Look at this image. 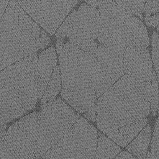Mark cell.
Here are the masks:
<instances>
[{"label":"cell","mask_w":159,"mask_h":159,"mask_svg":"<svg viewBox=\"0 0 159 159\" xmlns=\"http://www.w3.org/2000/svg\"><path fill=\"white\" fill-rule=\"evenodd\" d=\"M151 82L125 75L96 101L98 129L104 134L147 119Z\"/></svg>","instance_id":"6da1fadb"},{"label":"cell","mask_w":159,"mask_h":159,"mask_svg":"<svg viewBox=\"0 0 159 159\" xmlns=\"http://www.w3.org/2000/svg\"><path fill=\"white\" fill-rule=\"evenodd\" d=\"M50 42L18 2L11 1L0 21V71L46 48Z\"/></svg>","instance_id":"7a4b0ae2"},{"label":"cell","mask_w":159,"mask_h":159,"mask_svg":"<svg viewBox=\"0 0 159 159\" xmlns=\"http://www.w3.org/2000/svg\"><path fill=\"white\" fill-rule=\"evenodd\" d=\"M59 62L62 98L77 111L85 113L96 103V58L68 42Z\"/></svg>","instance_id":"3957f363"},{"label":"cell","mask_w":159,"mask_h":159,"mask_svg":"<svg viewBox=\"0 0 159 159\" xmlns=\"http://www.w3.org/2000/svg\"><path fill=\"white\" fill-rule=\"evenodd\" d=\"M99 13L98 39L102 45L125 48L148 46V34L144 23L115 1H101Z\"/></svg>","instance_id":"277c9868"},{"label":"cell","mask_w":159,"mask_h":159,"mask_svg":"<svg viewBox=\"0 0 159 159\" xmlns=\"http://www.w3.org/2000/svg\"><path fill=\"white\" fill-rule=\"evenodd\" d=\"M36 55L28 66L0 89V127L33 109L38 100Z\"/></svg>","instance_id":"5b68a950"},{"label":"cell","mask_w":159,"mask_h":159,"mask_svg":"<svg viewBox=\"0 0 159 159\" xmlns=\"http://www.w3.org/2000/svg\"><path fill=\"white\" fill-rule=\"evenodd\" d=\"M37 119L35 159H45L49 150L66 135L80 117L79 113L60 98L43 104Z\"/></svg>","instance_id":"8992f818"},{"label":"cell","mask_w":159,"mask_h":159,"mask_svg":"<svg viewBox=\"0 0 159 159\" xmlns=\"http://www.w3.org/2000/svg\"><path fill=\"white\" fill-rule=\"evenodd\" d=\"M98 131L80 116L45 159H96Z\"/></svg>","instance_id":"52a82bcc"},{"label":"cell","mask_w":159,"mask_h":159,"mask_svg":"<svg viewBox=\"0 0 159 159\" xmlns=\"http://www.w3.org/2000/svg\"><path fill=\"white\" fill-rule=\"evenodd\" d=\"M38 112L24 116L10 126L0 151V159H35Z\"/></svg>","instance_id":"ba28073f"},{"label":"cell","mask_w":159,"mask_h":159,"mask_svg":"<svg viewBox=\"0 0 159 159\" xmlns=\"http://www.w3.org/2000/svg\"><path fill=\"white\" fill-rule=\"evenodd\" d=\"M101 21L99 11L86 3L80 5L67 35L70 43L96 58Z\"/></svg>","instance_id":"9c48e42d"},{"label":"cell","mask_w":159,"mask_h":159,"mask_svg":"<svg viewBox=\"0 0 159 159\" xmlns=\"http://www.w3.org/2000/svg\"><path fill=\"white\" fill-rule=\"evenodd\" d=\"M20 7L51 35L55 33L77 1H18Z\"/></svg>","instance_id":"30bf717a"},{"label":"cell","mask_w":159,"mask_h":159,"mask_svg":"<svg viewBox=\"0 0 159 159\" xmlns=\"http://www.w3.org/2000/svg\"><path fill=\"white\" fill-rule=\"evenodd\" d=\"M125 50L122 47L103 45L98 47L96 57L97 98L125 75L123 65Z\"/></svg>","instance_id":"8fae6325"},{"label":"cell","mask_w":159,"mask_h":159,"mask_svg":"<svg viewBox=\"0 0 159 159\" xmlns=\"http://www.w3.org/2000/svg\"><path fill=\"white\" fill-rule=\"evenodd\" d=\"M125 75L151 82L153 71L149 51L147 48H127L123 55Z\"/></svg>","instance_id":"7c38bea8"},{"label":"cell","mask_w":159,"mask_h":159,"mask_svg":"<svg viewBox=\"0 0 159 159\" xmlns=\"http://www.w3.org/2000/svg\"><path fill=\"white\" fill-rule=\"evenodd\" d=\"M57 64V55L54 47H51L40 54L38 61V99L42 98Z\"/></svg>","instance_id":"4fadbf2b"},{"label":"cell","mask_w":159,"mask_h":159,"mask_svg":"<svg viewBox=\"0 0 159 159\" xmlns=\"http://www.w3.org/2000/svg\"><path fill=\"white\" fill-rule=\"evenodd\" d=\"M147 123V119L131 125L125 126L107 135V138L118 146L125 147L143 129Z\"/></svg>","instance_id":"5bb4252c"},{"label":"cell","mask_w":159,"mask_h":159,"mask_svg":"<svg viewBox=\"0 0 159 159\" xmlns=\"http://www.w3.org/2000/svg\"><path fill=\"white\" fill-rule=\"evenodd\" d=\"M151 136V126L148 125L141 131L136 139L126 147V149L138 159H146Z\"/></svg>","instance_id":"9a60e30c"},{"label":"cell","mask_w":159,"mask_h":159,"mask_svg":"<svg viewBox=\"0 0 159 159\" xmlns=\"http://www.w3.org/2000/svg\"><path fill=\"white\" fill-rule=\"evenodd\" d=\"M37 53L27 57L0 71V89L17 77L30 64Z\"/></svg>","instance_id":"2e32d148"},{"label":"cell","mask_w":159,"mask_h":159,"mask_svg":"<svg viewBox=\"0 0 159 159\" xmlns=\"http://www.w3.org/2000/svg\"><path fill=\"white\" fill-rule=\"evenodd\" d=\"M120 151L116 144L98 132L96 159H114Z\"/></svg>","instance_id":"e0dca14e"},{"label":"cell","mask_w":159,"mask_h":159,"mask_svg":"<svg viewBox=\"0 0 159 159\" xmlns=\"http://www.w3.org/2000/svg\"><path fill=\"white\" fill-rule=\"evenodd\" d=\"M61 80L59 66L57 65L41 99L40 102L42 104H45L55 99L61 89Z\"/></svg>","instance_id":"ac0fdd59"},{"label":"cell","mask_w":159,"mask_h":159,"mask_svg":"<svg viewBox=\"0 0 159 159\" xmlns=\"http://www.w3.org/2000/svg\"><path fill=\"white\" fill-rule=\"evenodd\" d=\"M146 2V1H115V2L119 6L130 13L139 16L142 20L143 19L142 13Z\"/></svg>","instance_id":"d6986e66"},{"label":"cell","mask_w":159,"mask_h":159,"mask_svg":"<svg viewBox=\"0 0 159 159\" xmlns=\"http://www.w3.org/2000/svg\"><path fill=\"white\" fill-rule=\"evenodd\" d=\"M146 159H159V116L155 124L151 149Z\"/></svg>","instance_id":"ffe728a7"},{"label":"cell","mask_w":159,"mask_h":159,"mask_svg":"<svg viewBox=\"0 0 159 159\" xmlns=\"http://www.w3.org/2000/svg\"><path fill=\"white\" fill-rule=\"evenodd\" d=\"M151 109L153 115L156 116L158 112L159 105V85L156 72L153 71L152 80L151 81Z\"/></svg>","instance_id":"44dd1931"},{"label":"cell","mask_w":159,"mask_h":159,"mask_svg":"<svg viewBox=\"0 0 159 159\" xmlns=\"http://www.w3.org/2000/svg\"><path fill=\"white\" fill-rule=\"evenodd\" d=\"M76 10H74L70 14V16H68V17L64 21L61 26L58 29L56 33V37L62 39V38H64L67 36L70 27L71 26V25L73 22V20L76 16Z\"/></svg>","instance_id":"7402d4cb"},{"label":"cell","mask_w":159,"mask_h":159,"mask_svg":"<svg viewBox=\"0 0 159 159\" xmlns=\"http://www.w3.org/2000/svg\"><path fill=\"white\" fill-rule=\"evenodd\" d=\"M146 16L159 13V1H146L144 9Z\"/></svg>","instance_id":"603a6c76"},{"label":"cell","mask_w":159,"mask_h":159,"mask_svg":"<svg viewBox=\"0 0 159 159\" xmlns=\"http://www.w3.org/2000/svg\"><path fill=\"white\" fill-rule=\"evenodd\" d=\"M152 59L154 66L156 70V76L159 85V105H158V112L159 113V50H153Z\"/></svg>","instance_id":"cb8c5ba5"},{"label":"cell","mask_w":159,"mask_h":159,"mask_svg":"<svg viewBox=\"0 0 159 159\" xmlns=\"http://www.w3.org/2000/svg\"><path fill=\"white\" fill-rule=\"evenodd\" d=\"M145 21L148 26H157L159 25V13L152 16H146Z\"/></svg>","instance_id":"d4e9b609"},{"label":"cell","mask_w":159,"mask_h":159,"mask_svg":"<svg viewBox=\"0 0 159 159\" xmlns=\"http://www.w3.org/2000/svg\"><path fill=\"white\" fill-rule=\"evenodd\" d=\"M84 116L93 122L97 120V111L96 103L92 106L85 113H84Z\"/></svg>","instance_id":"484cf974"},{"label":"cell","mask_w":159,"mask_h":159,"mask_svg":"<svg viewBox=\"0 0 159 159\" xmlns=\"http://www.w3.org/2000/svg\"><path fill=\"white\" fill-rule=\"evenodd\" d=\"M9 3V1H0V21Z\"/></svg>","instance_id":"4316f807"},{"label":"cell","mask_w":159,"mask_h":159,"mask_svg":"<svg viewBox=\"0 0 159 159\" xmlns=\"http://www.w3.org/2000/svg\"><path fill=\"white\" fill-rule=\"evenodd\" d=\"M153 50H159V35L155 32L152 36Z\"/></svg>","instance_id":"83f0119b"},{"label":"cell","mask_w":159,"mask_h":159,"mask_svg":"<svg viewBox=\"0 0 159 159\" xmlns=\"http://www.w3.org/2000/svg\"><path fill=\"white\" fill-rule=\"evenodd\" d=\"M115 159H138L132 155L131 153L124 151L120 153L118 156H116Z\"/></svg>","instance_id":"f1b7e54d"},{"label":"cell","mask_w":159,"mask_h":159,"mask_svg":"<svg viewBox=\"0 0 159 159\" xmlns=\"http://www.w3.org/2000/svg\"><path fill=\"white\" fill-rule=\"evenodd\" d=\"M64 47V43L63 40L61 39H59L57 40V53H61Z\"/></svg>","instance_id":"f546056e"},{"label":"cell","mask_w":159,"mask_h":159,"mask_svg":"<svg viewBox=\"0 0 159 159\" xmlns=\"http://www.w3.org/2000/svg\"><path fill=\"white\" fill-rule=\"evenodd\" d=\"M100 1H85V2L88 3V5L94 8L99 7L100 5Z\"/></svg>","instance_id":"4dcf8cb0"},{"label":"cell","mask_w":159,"mask_h":159,"mask_svg":"<svg viewBox=\"0 0 159 159\" xmlns=\"http://www.w3.org/2000/svg\"><path fill=\"white\" fill-rule=\"evenodd\" d=\"M5 135H6L5 130H3L1 133H0V151H1L2 145H3V141H4Z\"/></svg>","instance_id":"1f68e13d"},{"label":"cell","mask_w":159,"mask_h":159,"mask_svg":"<svg viewBox=\"0 0 159 159\" xmlns=\"http://www.w3.org/2000/svg\"><path fill=\"white\" fill-rule=\"evenodd\" d=\"M7 125H3V126L0 127V133H1L3 130H5L6 128H7Z\"/></svg>","instance_id":"d6a6232c"},{"label":"cell","mask_w":159,"mask_h":159,"mask_svg":"<svg viewBox=\"0 0 159 159\" xmlns=\"http://www.w3.org/2000/svg\"><path fill=\"white\" fill-rule=\"evenodd\" d=\"M157 31H158L159 32V26H158V27H157Z\"/></svg>","instance_id":"836d02e7"},{"label":"cell","mask_w":159,"mask_h":159,"mask_svg":"<svg viewBox=\"0 0 159 159\" xmlns=\"http://www.w3.org/2000/svg\"></svg>","instance_id":"e575fe53"}]
</instances>
